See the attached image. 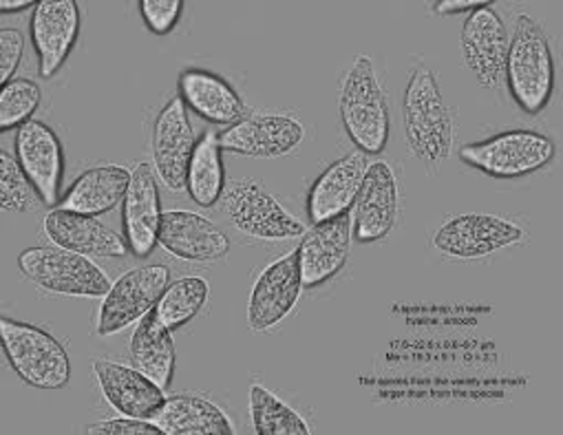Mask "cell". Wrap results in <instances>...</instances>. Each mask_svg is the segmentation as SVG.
Returning <instances> with one entry per match:
<instances>
[{
    "label": "cell",
    "mask_w": 563,
    "mask_h": 435,
    "mask_svg": "<svg viewBox=\"0 0 563 435\" xmlns=\"http://www.w3.org/2000/svg\"><path fill=\"white\" fill-rule=\"evenodd\" d=\"M217 137L221 150L274 159L295 153L303 144L306 126L301 120L284 113H247Z\"/></svg>",
    "instance_id": "8fae6325"
},
{
    "label": "cell",
    "mask_w": 563,
    "mask_h": 435,
    "mask_svg": "<svg viewBox=\"0 0 563 435\" xmlns=\"http://www.w3.org/2000/svg\"><path fill=\"white\" fill-rule=\"evenodd\" d=\"M137 8L146 27L157 36L170 34L184 12L181 0H142Z\"/></svg>",
    "instance_id": "1f68e13d"
},
{
    "label": "cell",
    "mask_w": 563,
    "mask_h": 435,
    "mask_svg": "<svg viewBox=\"0 0 563 435\" xmlns=\"http://www.w3.org/2000/svg\"><path fill=\"white\" fill-rule=\"evenodd\" d=\"M556 155L554 142L530 129H512L460 148V159L495 179H519L543 170Z\"/></svg>",
    "instance_id": "5b68a950"
},
{
    "label": "cell",
    "mask_w": 563,
    "mask_h": 435,
    "mask_svg": "<svg viewBox=\"0 0 563 435\" xmlns=\"http://www.w3.org/2000/svg\"><path fill=\"white\" fill-rule=\"evenodd\" d=\"M16 159L43 203L56 208L65 177V150L56 131L41 120L21 126L16 133Z\"/></svg>",
    "instance_id": "ac0fdd59"
},
{
    "label": "cell",
    "mask_w": 563,
    "mask_h": 435,
    "mask_svg": "<svg viewBox=\"0 0 563 435\" xmlns=\"http://www.w3.org/2000/svg\"><path fill=\"white\" fill-rule=\"evenodd\" d=\"M170 283V270L159 264L126 270L102 297L96 316L98 336H115L140 323L159 301Z\"/></svg>",
    "instance_id": "ba28073f"
},
{
    "label": "cell",
    "mask_w": 563,
    "mask_h": 435,
    "mask_svg": "<svg viewBox=\"0 0 563 435\" xmlns=\"http://www.w3.org/2000/svg\"><path fill=\"white\" fill-rule=\"evenodd\" d=\"M367 170L369 159L361 150L330 164L312 183L308 194V216L312 224H323L343 212H350L356 203Z\"/></svg>",
    "instance_id": "44dd1931"
},
{
    "label": "cell",
    "mask_w": 563,
    "mask_h": 435,
    "mask_svg": "<svg viewBox=\"0 0 563 435\" xmlns=\"http://www.w3.org/2000/svg\"><path fill=\"white\" fill-rule=\"evenodd\" d=\"M250 415L258 435H310L306 417L261 384L250 387Z\"/></svg>",
    "instance_id": "83f0119b"
},
{
    "label": "cell",
    "mask_w": 563,
    "mask_h": 435,
    "mask_svg": "<svg viewBox=\"0 0 563 435\" xmlns=\"http://www.w3.org/2000/svg\"><path fill=\"white\" fill-rule=\"evenodd\" d=\"M526 242V231L495 214H460L440 226L433 235L438 253L451 259H484L501 248Z\"/></svg>",
    "instance_id": "9c48e42d"
},
{
    "label": "cell",
    "mask_w": 563,
    "mask_h": 435,
    "mask_svg": "<svg viewBox=\"0 0 563 435\" xmlns=\"http://www.w3.org/2000/svg\"><path fill=\"white\" fill-rule=\"evenodd\" d=\"M157 172L151 164L142 161L131 170V183L122 201V226L129 250L137 259L153 255L159 244L162 226V197Z\"/></svg>",
    "instance_id": "5bb4252c"
},
{
    "label": "cell",
    "mask_w": 563,
    "mask_h": 435,
    "mask_svg": "<svg viewBox=\"0 0 563 435\" xmlns=\"http://www.w3.org/2000/svg\"><path fill=\"white\" fill-rule=\"evenodd\" d=\"M486 3H475V0H442V3H435V12L442 16H453V14H462V12H475L477 8H482Z\"/></svg>",
    "instance_id": "e575fe53"
},
{
    "label": "cell",
    "mask_w": 563,
    "mask_h": 435,
    "mask_svg": "<svg viewBox=\"0 0 563 435\" xmlns=\"http://www.w3.org/2000/svg\"><path fill=\"white\" fill-rule=\"evenodd\" d=\"M504 82L515 104L528 115H539L552 100V47L543 27L526 14L515 21L512 38L508 41Z\"/></svg>",
    "instance_id": "7a4b0ae2"
},
{
    "label": "cell",
    "mask_w": 563,
    "mask_h": 435,
    "mask_svg": "<svg viewBox=\"0 0 563 435\" xmlns=\"http://www.w3.org/2000/svg\"><path fill=\"white\" fill-rule=\"evenodd\" d=\"M303 290L299 250L265 266L256 277L247 301L250 330L269 332L278 327L295 312Z\"/></svg>",
    "instance_id": "30bf717a"
},
{
    "label": "cell",
    "mask_w": 563,
    "mask_h": 435,
    "mask_svg": "<svg viewBox=\"0 0 563 435\" xmlns=\"http://www.w3.org/2000/svg\"><path fill=\"white\" fill-rule=\"evenodd\" d=\"M405 135L411 153L429 166H435L453 153V111L444 102L440 82L427 65H418L402 98Z\"/></svg>",
    "instance_id": "6da1fadb"
},
{
    "label": "cell",
    "mask_w": 563,
    "mask_h": 435,
    "mask_svg": "<svg viewBox=\"0 0 563 435\" xmlns=\"http://www.w3.org/2000/svg\"><path fill=\"white\" fill-rule=\"evenodd\" d=\"M164 435H232L230 417L210 400L177 393L166 395L159 411L151 417Z\"/></svg>",
    "instance_id": "d4e9b609"
},
{
    "label": "cell",
    "mask_w": 563,
    "mask_h": 435,
    "mask_svg": "<svg viewBox=\"0 0 563 435\" xmlns=\"http://www.w3.org/2000/svg\"><path fill=\"white\" fill-rule=\"evenodd\" d=\"M208 294L210 286L203 277H181L168 283L153 312L170 332H177L203 310Z\"/></svg>",
    "instance_id": "f1b7e54d"
},
{
    "label": "cell",
    "mask_w": 563,
    "mask_h": 435,
    "mask_svg": "<svg viewBox=\"0 0 563 435\" xmlns=\"http://www.w3.org/2000/svg\"><path fill=\"white\" fill-rule=\"evenodd\" d=\"M32 43L41 78H54L71 56L80 36V8L76 0H41L32 14Z\"/></svg>",
    "instance_id": "9a60e30c"
},
{
    "label": "cell",
    "mask_w": 563,
    "mask_h": 435,
    "mask_svg": "<svg viewBox=\"0 0 563 435\" xmlns=\"http://www.w3.org/2000/svg\"><path fill=\"white\" fill-rule=\"evenodd\" d=\"M3 349L14 373L36 389H63L71 380V360L63 343L38 325L0 319Z\"/></svg>",
    "instance_id": "277c9868"
},
{
    "label": "cell",
    "mask_w": 563,
    "mask_h": 435,
    "mask_svg": "<svg viewBox=\"0 0 563 435\" xmlns=\"http://www.w3.org/2000/svg\"><path fill=\"white\" fill-rule=\"evenodd\" d=\"M38 3H32V0H3L0 3V12L3 14H16V12H25L30 8H36Z\"/></svg>",
    "instance_id": "d590c367"
},
{
    "label": "cell",
    "mask_w": 563,
    "mask_h": 435,
    "mask_svg": "<svg viewBox=\"0 0 563 435\" xmlns=\"http://www.w3.org/2000/svg\"><path fill=\"white\" fill-rule=\"evenodd\" d=\"M400 190L394 168L387 161L369 164L354 203L352 233L358 244H376L389 237L398 224Z\"/></svg>",
    "instance_id": "4fadbf2b"
},
{
    "label": "cell",
    "mask_w": 563,
    "mask_h": 435,
    "mask_svg": "<svg viewBox=\"0 0 563 435\" xmlns=\"http://www.w3.org/2000/svg\"><path fill=\"white\" fill-rule=\"evenodd\" d=\"M186 190L190 199L201 208H212L221 201L225 190V170L221 159V146L217 133L208 131L197 142L188 164Z\"/></svg>",
    "instance_id": "4316f807"
},
{
    "label": "cell",
    "mask_w": 563,
    "mask_h": 435,
    "mask_svg": "<svg viewBox=\"0 0 563 435\" xmlns=\"http://www.w3.org/2000/svg\"><path fill=\"white\" fill-rule=\"evenodd\" d=\"M93 371L104 400L122 415L151 420L166 400V391L135 367L96 358Z\"/></svg>",
    "instance_id": "7402d4cb"
},
{
    "label": "cell",
    "mask_w": 563,
    "mask_h": 435,
    "mask_svg": "<svg viewBox=\"0 0 563 435\" xmlns=\"http://www.w3.org/2000/svg\"><path fill=\"white\" fill-rule=\"evenodd\" d=\"M43 203L34 183L8 150H0V205L12 212H30Z\"/></svg>",
    "instance_id": "4dcf8cb0"
},
{
    "label": "cell",
    "mask_w": 563,
    "mask_h": 435,
    "mask_svg": "<svg viewBox=\"0 0 563 435\" xmlns=\"http://www.w3.org/2000/svg\"><path fill=\"white\" fill-rule=\"evenodd\" d=\"M175 343L173 332L151 310L135 327L131 336V362L146 378L159 384L164 391L173 384L175 376Z\"/></svg>",
    "instance_id": "484cf974"
},
{
    "label": "cell",
    "mask_w": 563,
    "mask_h": 435,
    "mask_svg": "<svg viewBox=\"0 0 563 435\" xmlns=\"http://www.w3.org/2000/svg\"><path fill=\"white\" fill-rule=\"evenodd\" d=\"M131 183V170L120 164H104L85 170L74 186L60 197L56 208L71 210L78 214L100 216L111 212L120 201H124L126 188Z\"/></svg>",
    "instance_id": "cb8c5ba5"
},
{
    "label": "cell",
    "mask_w": 563,
    "mask_h": 435,
    "mask_svg": "<svg viewBox=\"0 0 563 435\" xmlns=\"http://www.w3.org/2000/svg\"><path fill=\"white\" fill-rule=\"evenodd\" d=\"M157 242L170 257L190 264H214L230 253L228 235L190 210L164 212Z\"/></svg>",
    "instance_id": "ffe728a7"
},
{
    "label": "cell",
    "mask_w": 563,
    "mask_h": 435,
    "mask_svg": "<svg viewBox=\"0 0 563 435\" xmlns=\"http://www.w3.org/2000/svg\"><path fill=\"white\" fill-rule=\"evenodd\" d=\"M25 56V36L19 30H0V82L14 80Z\"/></svg>",
    "instance_id": "d6a6232c"
},
{
    "label": "cell",
    "mask_w": 563,
    "mask_h": 435,
    "mask_svg": "<svg viewBox=\"0 0 563 435\" xmlns=\"http://www.w3.org/2000/svg\"><path fill=\"white\" fill-rule=\"evenodd\" d=\"M195 146L197 140L188 118V109L181 98L175 96L157 113L151 140L153 168L168 190H186V175Z\"/></svg>",
    "instance_id": "7c38bea8"
},
{
    "label": "cell",
    "mask_w": 563,
    "mask_h": 435,
    "mask_svg": "<svg viewBox=\"0 0 563 435\" xmlns=\"http://www.w3.org/2000/svg\"><path fill=\"white\" fill-rule=\"evenodd\" d=\"M19 270L36 288L80 299H102L111 290V279L89 257L63 248H27L19 255Z\"/></svg>",
    "instance_id": "52a82bcc"
},
{
    "label": "cell",
    "mask_w": 563,
    "mask_h": 435,
    "mask_svg": "<svg viewBox=\"0 0 563 435\" xmlns=\"http://www.w3.org/2000/svg\"><path fill=\"white\" fill-rule=\"evenodd\" d=\"M43 231L56 248L85 255L89 259H122L131 255L124 235L89 214L52 208L45 214Z\"/></svg>",
    "instance_id": "d6986e66"
},
{
    "label": "cell",
    "mask_w": 563,
    "mask_h": 435,
    "mask_svg": "<svg viewBox=\"0 0 563 435\" xmlns=\"http://www.w3.org/2000/svg\"><path fill=\"white\" fill-rule=\"evenodd\" d=\"M341 120L352 144L365 155H380L389 144L391 115L369 56H356L341 85Z\"/></svg>",
    "instance_id": "3957f363"
},
{
    "label": "cell",
    "mask_w": 563,
    "mask_h": 435,
    "mask_svg": "<svg viewBox=\"0 0 563 435\" xmlns=\"http://www.w3.org/2000/svg\"><path fill=\"white\" fill-rule=\"evenodd\" d=\"M221 210L239 233L261 242H288L303 237L308 231L284 203L247 177L225 183Z\"/></svg>",
    "instance_id": "8992f818"
},
{
    "label": "cell",
    "mask_w": 563,
    "mask_h": 435,
    "mask_svg": "<svg viewBox=\"0 0 563 435\" xmlns=\"http://www.w3.org/2000/svg\"><path fill=\"white\" fill-rule=\"evenodd\" d=\"M87 433L91 435H164L159 426L151 420L122 415L115 420H102L98 424L87 426Z\"/></svg>",
    "instance_id": "836d02e7"
},
{
    "label": "cell",
    "mask_w": 563,
    "mask_h": 435,
    "mask_svg": "<svg viewBox=\"0 0 563 435\" xmlns=\"http://www.w3.org/2000/svg\"><path fill=\"white\" fill-rule=\"evenodd\" d=\"M462 54L475 80L484 89H499L504 85L508 32L490 3L477 8L464 21Z\"/></svg>",
    "instance_id": "2e32d148"
},
{
    "label": "cell",
    "mask_w": 563,
    "mask_h": 435,
    "mask_svg": "<svg viewBox=\"0 0 563 435\" xmlns=\"http://www.w3.org/2000/svg\"><path fill=\"white\" fill-rule=\"evenodd\" d=\"M179 98L195 115L210 124L232 126L247 115L241 96L208 69H186L179 76Z\"/></svg>",
    "instance_id": "603a6c76"
},
{
    "label": "cell",
    "mask_w": 563,
    "mask_h": 435,
    "mask_svg": "<svg viewBox=\"0 0 563 435\" xmlns=\"http://www.w3.org/2000/svg\"><path fill=\"white\" fill-rule=\"evenodd\" d=\"M352 210L343 212L334 220L323 224H314L306 231L299 250L301 279L306 290H314L328 281H332L347 266L352 250Z\"/></svg>",
    "instance_id": "e0dca14e"
},
{
    "label": "cell",
    "mask_w": 563,
    "mask_h": 435,
    "mask_svg": "<svg viewBox=\"0 0 563 435\" xmlns=\"http://www.w3.org/2000/svg\"><path fill=\"white\" fill-rule=\"evenodd\" d=\"M43 100L41 87L30 78H14L0 89V133H10L32 122Z\"/></svg>",
    "instance_id": "f546056e"
}]
</instances>
